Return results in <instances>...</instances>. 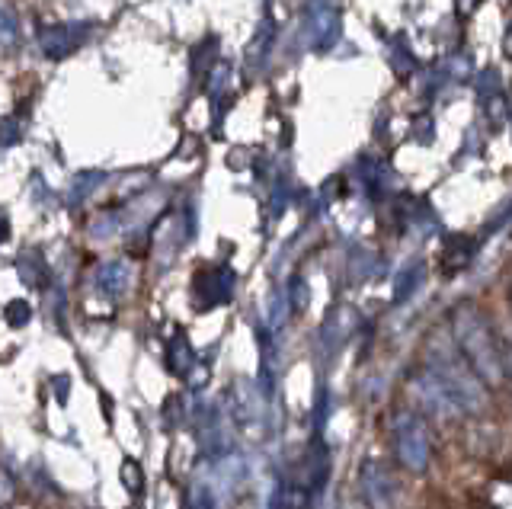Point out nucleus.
I'll return each mask as SVG.
<instances>
[{
    "instance_id": "obj_1",
    "label": "nucleus",
    "mask_w": 512,
    "mask_h": 509,
    "mask_svg": "<svg viewBox=\"0 0 512 509\" xmlns=\"http://www.w3.org/2000/svg\"><path fill=\"white\" fill-rule=\"evenodd\" d=\"M413 394L432 413L458 417V413H474L484 407V388L471 375L464 362H426L413 378Z\"/></svg>"
},
{
    "instance_id": "obj_2",
    "label": "nucleus",
    "mask_w": 512,
    "mask_h": 509,
    "mask_svg": "<svg viewBox=\"0 0 512 509\" xmlns=\"http://www.w3.org/2000/svg\"><path fill=\"white\" fill-rule=\"evenodd\" d=\"M452 333H455V343L461 349L464 365H468L480 385H490V388L503 385L506 372H509L506 356H503V346L496 340L487 317L474 305H461L452 314Z\"/></svg>"
},
{
    "instance_id": "obj_3",
    "label": "nucleus",
    "mask_w": 512,
    "mask_h": 509,
    "mask_svg": "<svg viewBox=\"0 0 512 509\" xmlns=\"http://www.w3.org/2000/svg\"><path fill=\"white\" fill-rule=\"evenodd\" d=\"M391 439L397 461L413 474H423L432 461V429L413 410H397L391 417Z\"/></svg>"
},
{
    "instance_id": "obj_4",
    "label": "nucleus",
    "mask_w": 512,
    "mask_h": 509,
    "mask_svg": "<svg viewBox=\"0 0 512 509\" xmlns=\"http://www.w3.org/2000/svg\"><path fill=\"white\" fill-rule=\"evenodd\" d=\"M359 497L372 509H394L400 497V484L381 461H365L359 468Z\"/></svg>"
},
{
    "instance_id": "obj_5",
    "label": "nucleus",
    "mask_w": 512,
    "mask_h": 509,
    "mask_svg": "<svg viewBox=\"0 0 512 509\" xmlns=\"http://www.w3.org/2000/svg\"><path fill=\"white\" fill-rule=\"evenodd\" d=\"M132 282H135V273H132V266H128L125 260L103 263L100 269H96V276H93V285L106 298H122L128 289H132Z\"/></svg>"
},
{
    "instance_id": "obj_6",
    "label": "nucleus",
    "mask_w": 512,
    "mask_h": 509,
    "mask_svg": "<svg viewBox=\"0 0 512 509\" xmlns=\"http://www.w3.org/2000/svg\"><path fill=\"white\" fill-rule=\"evenodd\" d=\"M196 289L205 292V305L208 308H215V305H224V301H231L234 295V273L231 269H208V273H202L196 279Z\"/></svg>"
},
{
    "instance_id": "obj_7",
    "label": "nucleus",
    "mask_w": 512,
    "mask_h": 509,
    "mask_svg": "<svg viewBox=\"0 0 512 509\" xmlns=\"http://www.w3.org/2000/svg\"><path fill=\"white\" fill-rule=\"evenodd\" d=\"M170 369L173 372H186L189 365H192V349H189V343L183 340V337H176L173 343H170Z\"/></svg>"
},
{
    "instance_id": "obj_8",
    "label": "nucleus",
    "mask_w": 512,
    "mask_h": 509,
    "mask_svg": "<svg viewBox=\"0 0 512 509\" xmlns=\"http://www.w3.org/2000/svg\"><path fill=\"white\" fill-rule=\"evenodd\" d=\"M189 509H215V490L208 484H192L189 490Z\"/></svg>"
},
{
    "instance_id": "obj_9",
    "label": "nucleus",
    "mask_w": 512,
    "mask_h": 509,
    "mask_svg": "<svg viewBox=\"0 0 512 509\" xmlns=\"http://www.w3.org/2000/svg\"><path fill=\"white\" fill-rule=\"evenodd\" d=\"M29 305L26 301H10V308H7V321L13 324V327H23L26 321H29Z\"/></svg>"
},
{
    "instance_id": "obj_10",
    "label": "nucleus",
    "mask_w": 512,
    "mask_h": 509,
    "mask_svg": "<svg viewBox=\"0 0 512 509\" xmlns=\"http://www.w3.org/2000/svg\"><path fill=\"white\" fill-rule=\"evenodd\" d=\"M288 295H292V308L301 311L304 308V282L301 279H292V285H288Z\"/></svg>"
},
{
    "instance_id": "obj_11",
    "label": "nucleus",
    "mask_w": 512,
    "mask_h": 509,
    "mask_svg": "<svg viewBox=\"0 0 512 509\" xmlns=\"http://www.w3.org/2000/svg\"><path fill=\"white\" fill-rule=\"evenodd\" d=\"M7 237V221H0V241Z\"/></svg>"
}]
</instances>
